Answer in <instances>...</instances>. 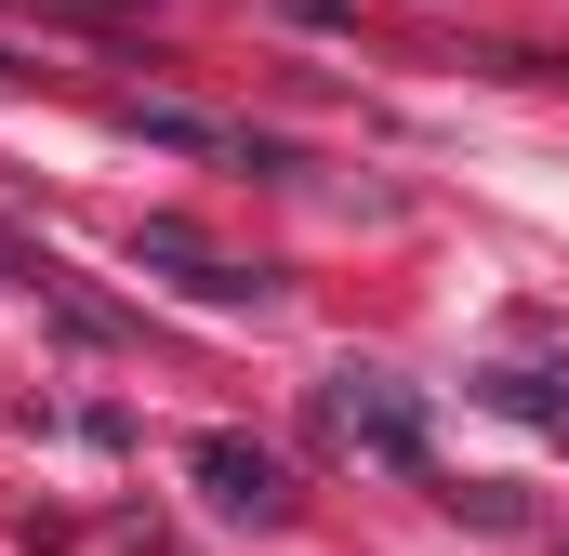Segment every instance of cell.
<instances>
[{"label": "cell", "mask_w": 569, "mask_h": 556, "mask_svg": "<svg viewBox=\"0 0 569 556\" xmlns=\"http://www.w3.org/2000/svg\"><path fill=\"white\" fill-rule=\"evenodd\" d=\"M186 477H199L212 517H252V530H279V517H291V464L266 450V437H226V424H212V437L186 450Z\"/></svg>", "instance_id": "1"}, {"label": "cell", "mask_w": 569, "mask_h": 556, "mask_svg": "<svg viewBox=\"0 0 569 556\" xmlns=\"http://www.w3.org/2000/svg\"><path fill=\"white\" fill-rule=\"evenodd\" d=\"M331 424H345L371 464H398V477H437L425 411H411V385H398V371H331Z\"/></svg>", "instance_id": "2"}, {"label": "cell", "mask_w": 569, "mask_h": 556, "mask_svg": "<svg viewBox=\"0 0 569 556\" xmlns=\"http://www.w3.org/2000/svg\"><path fill=\"white\" fill-rule=\"evenodd\" d=\"M133 266H159L172 291H199V305H252V291H266L252 266H226V252H212L199 226H172V212H159V226H133Z\"/></svg>", "instance_id": "3"}, {"label": "cell", "mask_w": 569, "mask_h": 556, "mask_svg": "<svg viewBox=\"0 0 569 556\" xmlns=\"http://www.w3.org/2000/svg\"><path fill=\"white\" fill-rule=\"evenodd\" d=\"M477 398H490V411H517V424H569V371H490Z\"/></svg>", "instance_id": "4"}, {"label": "cell", "mask_w": 569, "mask_h": 556, "mask_svg": "<svg viewBox=\"0 0 569 556\" xmlns=\"http://www.w3.org/2000/svg\"><path fill=\"white\" fill-rule=\"evenodd\" d=\"M291 27H345V0H291Z\"/></svg>", "instance_id": "5"}]
</instances>
